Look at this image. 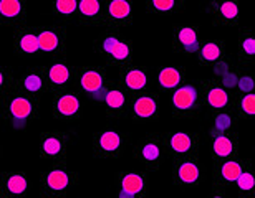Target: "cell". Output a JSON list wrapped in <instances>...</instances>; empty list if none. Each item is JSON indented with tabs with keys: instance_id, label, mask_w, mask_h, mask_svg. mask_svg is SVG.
<instances>
[{
	"instance_id": "obj_32",
	"label": "cell",
	"mask_w": 255,
	"mask_h": 198,
	"mask_svg": "<svg viewBox=\"0 0 255 198\" xmlns=\"http://www.w3.org/2000/svg\"><path fill=\"white\" fill-rule=\"evenodd\" d=\"M237 55L242 65H251L255 58V35L251 28H244L239 33Z\"/></svg>"
},
{
	"instance_id": "obj_39",
	"label": "cell",
	"mask_w": 255,
	"mask_h": 198,
	"mask_svg": "<svg viewBox=\"0 0 255 198\" xmlns=\"http://www.w3.org/2000/svg\"><path fill=\"white\" fill-rule=\"evenodd\" d=\"M13 71L10 68H2L0 66V94H7V91L13 86Z\"/></svg>"
},
{
	"instance_id": "obj_41",
	"label": "cell",
	"mask_w": 255,
	"mask_h": 198,
	"mask_svg": "<svg viewBox=\"0 0 255 198\" xmlns=\"http://www.w3.org/2000/svg\"><path fill=\"white\" fill-rule=\"evenodd\" d=\"M0 50H2V30H0Z\"/></svg>"
},
{
	"instance_id": "obj_14",
	"label": "cell",
	"mask_w": 255,
	"mask_h": 198,
	"mask_svg": "<svg viewBox=\"0 0 255 198\" xmlns=\"http://www.w3.org/2000/svg\"><path fill=\"white\" fill-rule=\"evenodd\" d=\"M68 145H70V139L65 132L58 129L42 132V135L38 139L40 157L53 162V164H66Z\"/></svg>"
},
{
	"instance_id": "obj_26",
	"label": "cell",
	"mask_w": 255,
	"mask_h": 198,
	"mask_svg": "<svg viewBox=\"0 0 255 198\" xmlns=\"http://www.w3.org/2000/svg\"><path fill=\"white\" fill-rule=\"evenodd\" d=\"M194 57H196L199 65L216 66L227 58V45L224 40H207V42L201 43Z\"/></svg>"
},
{
	"instance_id": "obj_1",
	"label": "cell",
	"mask_w": 255,
	"mask_h": 198,
	"mask_svg": "<svg viewBox=\"0 0 255 198\" xmlns=\"http://www.w3.org/2000/svg\"><path fill=\"white\" fill-rule=\"evenodd\" d=\"M0 114L5 124H27L40 114V101L20 93L12 86L0 103Z\"/></svg>"
},
{
	"instance_id": "obj_10",
	"label": "cell",
	"mask_w": 255,
	"mask_h": 198,
	"mask_svg": "<svg viewBox=\"0 0 255 198\" xmlns=\"http://www.w3.org/2000/svg\"><path fill=\"white\" fill-rule=\"evenodd\" d=\"M172 180L179 189H199L206 180V169L197 157L172 162Z\"/></svg>"
},
{
	"instance_id": "obj_30",
	"label": "cell",
	"mask_w": 255,
	"mask_h": 198,
	"mask_svg": "<svg viewBox=\"0 0 255 198\" xmlns=\"http://www.w3.org/2000/svg\"><path fill=\"white\" fill-rule=\"evenodd\" d=\"M132 53H134V48H132V42L129 38H121L118 43L115 45L113 50L106 55L105 62L110 66H118L120 69L126 68V66L132 65Z\"/></svg>"
},
{
	"instance_id": "obj_18",
	"label": "cell",
	"mask_w": 255,
	"mask_h": 198,
	"mask_svg": "<svg viewBox=\"0 0 255 198\" xmlns=\"http://www.w3.org/2000/svg\"><path fill=\"white\" fill-rule=\"evenodd\" d=\"M121 88L129 96L134 94H141L146 93V91H151L152 86V76L149 68L146 66H126V68L120 69V78L116 81Z\"/></svg>"
},
{
	"instance_id": "obj_7",
	"label": "cell",
	"mask_w": 255,
	"mask_h": 198,
	"mask_svg": "<svg viewBox=\"0 0 255 198\" xmlns=\"http://www.w3.org/2000/svg\"><path fill=\"white\" fill-rule=\"evenodd\" d=\"M38 37L40 55H48L55 60H63L66 55V27L63 23L35 27Z\"/></svg>"
},
{
	"instance_id": "obj_11",
	"label": "cell",
	"mask_w": 255,
	"mask_h": 198,
	"mask_svg": "<svg viewBox=\"0 0 255 198\" xmlns=\"http://www.w3.org/2000/svg\"><path fill=\"white\" fill-rule=\"evenodd\" d=\"M47 93L58 94L63 91L73 89L75 86V66H71L65 60H53L47 66H42Z\"/></svg>"
},
{
	"instance_id": "obj_16",
	"label": "cell",
	"mask_w": 255,
	"mask_h": 198,
	"mask_svg": "<svg viewBox=\"0 0 255 198\" xmlns=\"http://www.w3.org/2000/svg\"><path fill=\"white\" fill-rule=\"evenodd\" d=\"M134 20V5L128 0H110L105 2L103 12V27L106 30H115L120 32L121 28L131 27Z\"/></svg>"
},
{
	"instance_id": "obj_13",
	"label": "cell",
	"mask_w": 255,
	"mask_h": 198,
	"mask_svg": "<svg viewBox=\"0 0 255 198\" xmlns=\"http://www.w3.org/2000/svg\"><path fill=\"white\" fill-rule=\"evenodd\" d=\"M52 114L62 123H78L83 118V98L75 89L53 94Z\"/></svg>"
},
{
	"instance_id": "obj_4",
	"label": "cell",
	"mask_w": 255,
	"mask_h": 198,
	"mask_svg": "<svg viewBox=\"0 0 255 198\" xmlns=\"http://www.w3.org/2000/svg\"><path fill=\"white\" fill-rule=\"evenodd\" d=\"M108 83L110 79L103 66H78V68H75L73 89L80 96L85 94L103 99Z\"/></svg>"
},
{
	"instance_id": "obj_35",
	"label": "cell",
	"mask_w": 255,
	"mask_h": 198,
	"mask_svg": "<svg viewBox=\"0 0 255 198\" xmlns=\"http://www.w3.org/2000/svg\"><path fill=\"white\" fill-rule=\"evenodd\" d=\"M76 8H78V2L76 0H55L50 3V13L55 18L62 20V22H71L76 18Z\"/></svg>"
},
{
	"instance_id": "obj_15",
	"label": "cell",
	"mask_w": 255,
	"mask_h": 198,
	"mask_svg": "<svg viewBox=\"0 0 255 198\" xmlns=\"http://www.w3.org/2000/svg\"><path fill=\"white\" fill-rule=\"evenodd\" d=\"M116 198H147L149 177L146 172H120L115 177Z\"/></svg>"
},
{
	"instance_id": "obj_23",
	"label": "cell",
	"mask_w": 255,
	"mask_h": 198,
	"mask_svg": "<svg viewBox=\"0 0 255 198\" xmlns=\"http://www.w3.org/2000/svg\"><path fill=\"white\" fill-rule=\"evenodd\" d=\"M28 17V7L23 0H0V23L13 27H25Z\"/></svg>"
},
{
	"instance_id": "obj_43",
	"label": "cell",
	"mask_w": 255,
	"mask_h": 198,
	"mask_svg": "<svg viewBox=\"0 0 255 198\" xmlns=\"http://www.w3.org/2000/svg\"><path fill=\"white\" fill-rule=\"evenodd\" d=\"M2 99H3V96H2V94H0V103H2Z\"/></svg>"
},
{
	"instance_id": "obj_33",
	"label": "cell",
	"mask_w": 255,
	"mask_h": 198,
	"mask_svg": "<svg viewBox=\"0 0 255 198\" xmlns=\"http://www.w3.org/2000/svg\"><path fill=\"white\" fill-rule=\"evenodd\" d=\"M234 189H236V195H234V197L247 198V197L254 195V192H255V175H254L251 160L246 162L242 174L239 175V179L236 180V184H234Z\"/></svg>"
},
{
	"instance_id": "obj_29",
	"label": "cell",
	"mask_w": 255,
	"mask_h": 198,
	"mask_svg": "<svg viewBox=\"0 0 255 198\" xmlns=\"http://www.w3.org/2000/svg\"><path fill=\"white\" fill-rule=\"evenodd\" d=\"M209 123L211 124H209V129H207V140L214 135L236 131L239 119L232 109H227V111H221V113L209 114Z\"/></svg>"
},
{
	"instance_id": "obj_31",
	"label": "cell",
	"mask_w": 255,
	"mask_h": 198,
	"mask_svg": "<svg viewBox=\"0 0 255 198\" xmlns=\"http://www.w3.org/2000/svg\"><path fill=\"white\" fill-rule=\"evenodd\" d=\"M187 71L182 66H164L157 73V84L162 91H176L186 81Z\"/></svg>"
},
{
	"instance_id": "obj_6",
	"label": "cell",
	"mask_w": 255,
	"mask_h": 198,
	"mask_svg": "<svg viewBox=\"0 0 255 198\" xmlns=\"http://www.w3.org/2000/svg\"><path fill=\"white\" fill-rule=\"evenodd\" d=\"M126 116L132 123H156L161 116V99L154 91L129 96Z\"/></svg>"
},
{
	"instance_id": "obj_5",
	"label": "cell",
	"mask_w": 255,
	"mask_h": 198,
	"mask_svg": "<svg viewBox=\"0 0 255 198\" xmlns=\"http://www.w3.org/2000/svg\"><path fill=\"white\" fill-rule=\"evenodd\" d=\"M134 159L146 167V170L157 172L167 160L164 149V135L147 134L134 145Z\"/></svg>"
},
{
	"instance_id": "obj_3",
	"label": "cell",
	"mask_w": 255,
	"mask_h": 198,
	"mask_svg": "<svg viewBox=\"0 0 255 198\" xmlns=\"http://www.w3.org/2000/svg\"><path fill=\"white\" fill-rule=\"evenodd\" d=\"M76 184V172L66 164H53L40 177V194L47 198H62Z\"/></svg>"
},
{
	"instance_id": "obj_42",
	"label": "cell",
	"mask_w": 255,
	"mask_h": 198,
	"mask_svg": "<svg viewBox=\"0 0 255 198\" xmlns=\"http://www.w3.org/2000/svg\"><path fill=\"white\" fill-rule=\"evenodd\" d=\"M0 159H2V145H0Z\"/></svg>"
},
{
	"instance_id": "obj_19",
	"label": "cell",
	"mask_w": 255,
	"mask_h": 198,
	"mask_svg": "<svg viewBox=\"0 0 255 198\" xmlns=\"http://www.w3.org/2000/svg\"><path fill=\"white\" fill-rule=\"evenodd\" d=\"M202 43L199 25L192 23H177L172 28V50L182 53L186 57H192L197 53Z\"/></svg>"
},
{
	"instance_id": "obj_8",
	"label": "cell",
	"mask_w": 255,
	"mask_h": 198,
	"mask_svg": "<svg viewBox=\"0 0 255 198\" xmlns=\"http://www.w3.org/2000/svg\"><path fill=\"white\" fill-rule=\"evenodd\" d=\"M201 94L202 108L207 109V114L221 113V111L232 109L234 96L227 91L217 79H204L196 84Z\"/></svg>"
},
{
	"instance_id": "obj_40",
	"label": "cell",
	"mask_w": 255,
	"mask_h": 198,
	"mask_svg": "<svg viewBox=\"0 0 255 198\" xmlns=\"http://www.w3.org/2000/svg\"><path fill=\"white\" fill-rule=\"evenodd\" d=\"M204 198H237V197H231L227 195V192H221V190H212L211 194Z\"/></svg>"
},
{
	"instance_id": "obj_36",
	"label": "cell",
	"mask_w": 255,
	"mask_h": 198,
	"mask_svg": "<svg viewBox=\"0 0 255 198\" xmlns=\"http://www.w3.org/2000/svg\"><path fill=\"white\" fill-rule=\"evenodd\" d=\"M232 111L236 113L237 119L251 118L255 114V94H236L232 103Z\"/></svg>"
},
{
	"instance_id": "obj_21",
	"label": "cell",
	"mask_w": 255,
	"mask_h": 198,
	"mask_svg": "<svg viewBox=\"0 0 255 198\" xmlns=\"http://www.w3.org/2000/svg\"><path fill=\"white\" fill-rule=\"evenodd\" d=\"M101 101H103V104H105L106 116L111 119H120L126 116L129 94H128L116 81H110Z\"/></svg>"
},
{
	"instance_id": "obj_12",
	"label": "cell",
	"mask_w": 255,
	"mask_h": 198,
	"mask_svg": "<svg viewBox=\"0 0 255 198\" xmlns=\"http://www.w3.org/2000/svg\"><path fill=\"white\" fill-rule=\"evenodd\" d=\"M202 101L196 84H182L181 88L172 91L171 114L174 118H194L201 113Z\"/></svg>"
},
{
	"instance_id": "obj_34",
	"label": "cell",
	"mask_w": 255,
	"mask_h": 198,
	"mask_svg": "<svg viewBox=\"0 0 255 198\" xmlns=\"http://www.w3.org/2000/svg\"><path fill=\"white\" fill-rule=\"evenodd\" d=\"M121 38H123V35H121L120 32H115V30H105V32H101L98 37L95 38V42H93L95 52L105 60L106 55L113 50V47L120 42Z\"/></svg>"
},
{
	"instance_id": "obj_25",
	"label": "cell",
	"mask_w": 255,
	"mask_h": 198,
	"mask_svg": "<svg viewBox=\"0 0 255 198\" xmlns=\"http://www.w3.org/2000/svg\"><path fill=\"white\" fill-rule=\"evenodd\" d=\"M30 180L23 172H2L0 194L7 198H22L28 194Z\"/></svg>"
},
{
	"instance_id": "obj_37",
	"label": "cell",
	"mask_w": 255,
	"mask_h": 198,
	"mask_svg": "<svg viewBox=\"0 0 255 198\" xmlns=\"http://www.w3.org/2000/svg\"><path fill=\"white\" fill-rule=\"evenodd\" d=\"M182 7H184V2L181 0H147L146 2V8L151 13L157 15H174Z\"/></svg>"
},
{
	"instance_id": "obj_28",
	"label": "cell",
	"mask_w": 255,
	"mask_h": 198,
	"mask_svg": "<svg viewBox=\"0 0 255 198\" xmlns=\"http://www.w3.org/2000/svg\"><path fill=\"white\" fill-rule=\"evenodd\" d=\"M105 2L100 0H80L76 8V22L81 25H101L103 23Z\"/></svg>"
},
{
	"instance_id": "obj_24",
	"label": "cell",
	"mask_w": 255,
	"mask_h": 198,
	"mask_svg": "<svg viewBox=\"0 0 255 198\" xmlns=\"http://www.w3.org/2000/svg\"><path fill=\"white\" fill-rule=\"evenodd\" d=\"M207 12L211 13L212 22L219 27H237L241 13H239V5L232 0L226 2H209Z\"/></svg>"
},
{
	"instance_id": "obj_2",
	"label": "cell",
	"mask_w": 255,
	"mask_h": 198,
	"mask_svg": "<svg viewBox=\"0 0 255 198\" xmlns=\"http://www.w3.org/2000/svg\"><path fill=\"white\" fill-rule=\"evenodd\" d=\"M129 137L115 124H106L93 134L91 149L100 159H118L125 154Z\"/></svg>"
},
{
	"instance_id": "obj_9",
	"label": "cell",
	"mask_w": 255,
	"mask_h": 198,
	"mask_svg": "<svg viewBox=\"0 0 255 198\" xmlns=\"http://www.w3.org/2000/svg\"><path fill=\"white\" fill-rule=\"evenodd\" d=\"M166 157L172 162L197 157L201 149V137L196 132H171L164 135Z\"/></svg>"
},
{
	"instance_id": "obj_17",
	"label": "cell",
	"mask_w": 255,
	"mask_h": 198,
	"mask_svg": "<svg viewBox=\"0 0 255 198\" xmlns=\"http://www.w3.org/2000/svg\"><path fill=\"white\" fill-rule=\"evenodd\" d=\"M247 159H234L214 162L212 167V190L227 192V189H234V184L242 174L244 165H246Z\"/></svg>"
},
{
	"instance_id": "obj_45",
	"label": "cell",
	"mask_w": 255,
	"mask_h": 198,
	"mask_svg": "<svg viewBox=\"0 0 255 198\" xmlns=\"http://www.w3.org/2000/svg\"><path fill=\"white\" fill-rule=\"evenodd\" d=\"M0 175H2V169H0Z\"/></svg>"
},
{
	"instance_id": "obj_22",
	"label": "cell",
	"mask_w": 255,
	"mask_h": 198,
	"mask_svg": "<svg viewBox=\"0 0 255 198\" xmlns=\"http://www.w3.org/2000/svg\"><path fill=\"white\" fill-rule=\"evenodd\" d=\"M15 89H18L20 93L30 96L35 99H42V96L47 93V86H45V78L42 73V66L37 69H28L15 78L13 81Z\"/></svg>"
},
{
	"instance_id": "obj_38",
	"label": "cell",
	"mask_w": 255,
	"mask_h": 198,
	"mask_svg": "<svg viewBox=\"0 0 255 198\" xmlns=\"http://www.w3.org/2000/svg\"><path fill=\"white\" fill-rule=\"evenodd\" d=\"M254 76L252 74H247V73H239V78H237V86L236 88L239 89L237 94H249V93H254Z\"/></svg>"
},
{
	"instance_id": "obj_27",
	"label": "cell",
	"mask_w": 255,
	"mask_h": 198,
	"mask_svg": "<svg viewBox=\"0 0 255 198\" xmlns=\"http://www.w3.org/2000/svg\"><path fill=\"white\" fill-rule=\"evenodd\" d=\"M13 50L18 57H35V55H40L38 37L35 27H22L15 30Z\"/></svg>"
},
{
	"instance_id": "obj_44",
	"label": "cell",
	"mask_w": 255,
	"mask_h": 198,
	"mask_svg": "<svg viewBox=\"0 0 255 198\" xmlns=\"http://www.w3.org/2000/svg\"><path fill=\"white\" fill-rule=\"evenodd\" d=\"M0 198H7V197H3V195H2V194H0Z\"/></svg>"
},
{
	"instance_id": "obj_20",
	"label": "cell",
	"mask_w": 255,
	"mask_h": 198,
	"mask_svg": "<svg viewBox=\"0 0 255 198\" xmlns=\"http://www.w3.org/2000/svg\"><path fill=\"white\" fill-rule=\"evenodd\" d=\"M207 144H209V154H211L214 162L239 157V134L236 131L214 135L207 140Z\"/></svg>"
}]
</instances>
